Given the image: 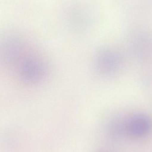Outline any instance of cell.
<instances>
[{"label": "cell", "mask_w": 152, "mask_h": 152, "mask_svg": "<svg viewBox=\"0 0 152 152\" xmlns=\"http://www.w3.org/2000/svg\"><path fill=\"white\" fill-rule=\"evenodd\" d=\"M151 118L145 113H137L125 122V133L134 138H142L152 131Z\"/></svg>", "instance_id": "obj_1"}, {"label": "cell", "mask_w": 152, "mask_h": 152, "mask_svg": "<svg viewBox=\"0 0 152 152\" xmlns=\"http://www.w3.org/2000/svg\"><path fill=\"white\" fill-rule=\"evenodd\" d=\"M98 66L101 72L112 75L118 69L120 60L118 54L112 50H105L98 57Z\"/></svg>", "instance_id": "obj_2"}, {"label": "cell", "mask_w": 152, "mask_h": 152, "mask_svg": "<svg viewBox=\"0 0 152 152\" xmlns=\"http://www.w3.org/2000/svg\"><path fill=\"white\" fill-rule=\"evenodd\" d=\"M123 132L125 133V123L116 121L111 124L109 129V134L111 137L113 138H119Z\"/></svg>", "instance_id": "obj_3"}]
</instances>
